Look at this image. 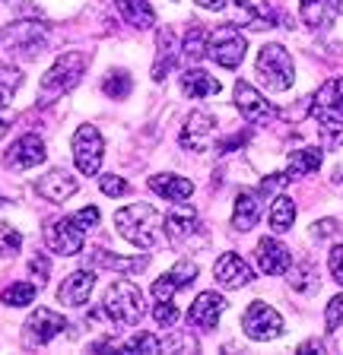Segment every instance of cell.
<instances>
[{
    "instance_id": "cell-1",
    "label": "cell",
    "mask_w": 343,
    "mask_h": 355,
    "mask_svg": "<svg viewBox=\"0 0 343 355\" xmlns=\"http://www.w3.org/2000/svg\"><path fill=\"white\" fill-rule=\"evenodd\" d=\"M156 209L149 203H131V207L115 213V229L124 241L137 244V248H153L156 244Z\"/></svg>"
},
{
    "instance_id": "cell-2",
    "label": "cell",
    "mask_w": 343,
    "mask_h": 355,
    "mask_svg": "<svg viewBox=\"0 0 343 355\" xmlns=\"http://www.w3.org/2000/svg\"><path fill=\"white\" fill-rule=\"evenodd\" d=\"M254 73L270 92H283L296 80V67H292V58L283 44H264L258 60H254Z\"/></svg>"
},
{
    "instance_id": "cell-3",
    "label": "cell",
    "mask_w": 343,
    "mask_h": 355,
    "mask_svg": "<svg viewBox=\"0 0 343 355\" xmlns=\"http://www.w3.org/2000/svg\"><path fill=\"white\" fill-rule=\"evenodd\" d=\"M83 70H86V54H80V51L60 54L51 70L42 76V105L54 102V98L64 96V92H70V89L83 80Z\"/></svg>"
},
{
    "instance_id": "cell-4",
    "label": "cell",
    "mask_w": 343,
    "mask_h": 355,
    "mask_svg": "<svg viewBox=\"0 0 343 355\" xmlns=\"http://www.w3.org/2000/svg\"><path fill=\"white\" fill-rule=\"evenodd\" d=\"M105 314L112 318L115 327H131L140 320L143 314V295H140V288L134 286V282H115L108 292H105V302H102Z\"/></svg>"
},
{
    "instance_id": "cell-5",
    "label": "cell",
    "mask_w": 343,
    "mask_h": 355,
    "mask_svg": "<svg viewBox=\"0 0 343 355\" xmlns=\"http://www.w3.org/2000/svg\"><path fill=\"white\" fill-rule=\"evenodd\" d=\"M102 155H105V140L102 133L96 130L92 124H80L74 133V162L80 175H99V165H102Z\"/></svg>"
},
{
    "instance_id": "cell-6",
    "label": "cell",
    "mask_w": 343,
    "mask_h": 355,
    "mask_svg": "<svg viewBox=\"0 0 343 355\" xmlns=\"http://www.w3.org/2000/svg\"><path fill=\"white\" fill-rule=\"evenodd\" d=\"M245 48L248 44H245V38H242V32L235 29V26H219V29L207 38V54L217 60L219 67H226V70H235V67L242 64Z\"/></svg>"
},
{
    "instance_id": "cell-7",
    "label": "cell",
    "mask_w": 343,
    "mask_h": 355,
    "mask_svg": "<svg viewBox=\"0 0 343 355\" xmlns=\"http://www.w3.org/2000/svg\"><path fill=\"white\" fill-rule=\"evenodd\" d=\"M242 327H245V333L251 340L267 343V340H276V336L283 333V318H280V311H274L267 302H254L251 308L245 311Z\"/></svg>"
},
{
    "instance_id": "cell-8",
    "label": "cell",
    "mask_w": 343,
    "mask_h": 355,
    "mask_svg": "<svg viewBox=\"0 0 343 355\" xmlns=\"http://www.w3.org/2000/svg\"><path fill=\"white\" fill-rule=\"evenodd\" d=\"M83 235H86V232L76 225L74 216H67V219H54V222L45 225V244L54 254H60V257H74V254H80L83 251Z\"/></svg>"
},
{
    "instance_id": "cell-9",
    "label": "cell",
    "mask_w": 343,
    "mask_h": 355,
    "mask_svg": "<svg viewBox=\"0 0 343 355\" xmlns=\"http://www.w3.org/2000/svg\"><path fill=\"white\" fill-rule=\"evenodd\" d=\"M235 108L242 111V118H248L251 124H264V121L276 118V108L267 102V98L251 86V83L239 80L235 83Z\"/></svg>"
},
{
    "instance_id": "cell-10",
    "label": "cell",
    "mask_w": 343,
    "mask_h": 355,
    "mask_svg": "<svg viewBox=\"0 0 343 355\" xmlns=\"http://www.w3.org/2000/svg\"><path fill=\"white\" fill-rule=\"evenodd\" d=\"M45 155H48L45 140H42L38 133H23V137H19V140L10 146L7 165H10V168L26 171V168H35V165L45 162Z\"/></svg>"
},
{
    "instance_id": "cell-11",
    "label": "cell",
    "mask_w": 343,
    "mask_h": 355,
    "mask_svg": "<svg viewBox=\"0 0 343 355\" xmlns=\"http://www.w3.org/2000/svg\"><path fill=\"white\" fill-rule=\"evenodd\" d=\"M223 311H226L223 295H217V292H201V295L194 298V304H191V311H187V320H191L197 330L210 333V330H217Z\"/></svg>"
},
{
    "instance_id": "cell-12",
    "label": "cell",
    "mask_w": 343,
    "mask_h": 355,
    "mask_svg": "<svg viewBox=\"0 0 343 355\" xmlns=\"http://www.w3.org/2000/svg\"><path fill=\"white\" fill-rule=\"evenodd\" d=\"M194 276H197V263L181 260V263H175L165 276H159V279L153 282V288H149V292H153V298H156V302H165V298H172L178 288L191 286V282H194Z\"/></svg>"
},
{
    "instance_id": "cell-13",
    "label": "cell",
    "mask_w": 343,
    "mask_h": 355,
    "mask_svg": "<svg viewBox=\"0 0 343 355\" xmlns=\"http://www.w3.org/2000/svg\"><path fill=\"white\" fill-rule=\"evenodd\" d=\"M254 257H258L261 273H267V276L286 273V270H290V263H292L290 248H286V244H280L276 238H261V241H258V251H254Z\"/></svg>"
},
{
    "instance_id": "cell-14",
    "label": "cell",
    "mask_w": 343,
    "mask_h": 355,
    "mask_svg": "<svg viewBox=\"0 0 343 355\" xmlns=\"http://www.w3.org/2000/svg\"><path fill=\"white\" fill-rule=\"evenodd\" d=\"M35 191L42 193L48 203H64V200H70L76 191H80V184H76V178L67 175L64 168H54V171H48V175L38 178Z\"/></svg>"
},
{
    "instance_id": "cell-15",
    "label": "cell",
    "mask_w": 343,
    "mask_h": 355,
    "mask_svg": "<svg viewBox=\"0 0 343 355\" xmlns=\"http://www.w3.org/2000/svg\"><path fill=\"white\" fill-rule=\"evenodd\" d=\"M213 276H217V282L223 288H242L248 286V282L254 279L251 266L245 263V260L239 257V254H223V257L217 260V266H213Z\"/></svg>"
},
{
    "instance_id": "cell-16",
    "label": "cell",
    "mask_w": 343,
    "mask_h": 355,
    "mask_svg": "<svg viewBox=\"0 0 343 355\" xmlns=\"http://www.w3.org/2000/svg\"><path fill=\"white\" fill-rule=\"evenodd\" d=\"M92 288H96V276L86 273V270H76V273H70L67 279L60 282L58 298H60V304H67V308H83V304L90 302Z\"/></svg>"
},
{
    "instance_id": "cell-17",
    "label": "cell",
    "mask_w": 343,
    "mask_h": 355,
    "mask_svg": "<svg viewBox=\"0 0 343 355\" xmlns=\"http://www.w3.org/2000/svg\"><path fill=\"white\" fill-rule=\"evenodd\" d=\"M64 327H67V320L51 308L32 311V318L26 320V333H29L32 343H51L58 333H64Z\"/></svg>"
},
{
    "instance_id": "cell-18",
    "label": "cell",
    "mask_w": 343,
    "mask_h": 355,
    "mask_svg": "<svg viewBox=\"0 0 343 355\" xmlns=\"http://www.w3.org/2000/svg\"><path fill=\"white\" fill-rule=\"evenodd\" d=\"M197 229H201V219H197V213L191 207H172L165 213V235H169V241L185 244L187 238L197 235Z\"/></svg>"
},
{
    "instance_id": "cell-19",
    "label": "cell",
    "mask_w": 343,
    "mask_h": 355,
    "mask_svg": "<svg viewBox=\"0 0 343 355\" xmlns=\"http://www.w3.org/2000/svg\"><path fill=\"white\" fill-rule=\"evenodd\" d=\"M213 130H217V121L210 118L207 111H194V114H187V124L181 130L178 143L185 149H203L207 140L213 137Z\"/></svg>"
},
{
    "instance_id": "cell-20",
    "label": "cell",
    "mask_w": 343,
    "mask_h": 355,
    "mask_svg": "<svg viewBox=\"0 0 343 355\" xmlns=\"http://www.w3.org/2000/svg\"><path fill=\"white\" fill-rule=\"evenodd\" d=\"M147 184L153 193H159L162 200H172V203H181V200L194 193V181H187L181 175H153Z\"/></svg>"
},
{
    "instance_id": "cell-21",
    "label": "cell",
    "mask_w": 343,
    "mask_h": 355,
    "mask_svg": "<svg viewBox=\"0 0 343 355\" xmlns=\"http://www.w3.org/2000/svg\"><path fill=\"white\" fill-rule=\"evenodd\" d=\"M337 13V0H299V16L312 32L328 29L334 22Z\"/></svg>"
},
{
    "instance_id": "cell-22",
    "label": "cell",
    "mask_w": 343,
    "mask_h": 355,
    "mask_svg": "<svg viewBox=\"0 0 343 355\" xmlns=\"http://www.w3.org/2000/svg\"><path fill=\"white\" fill-rule=\"evenodd\" d=\"M261 219V191H242L235 197V213H232V225L239 232H251Z\"/></svg>"
},
{
    "instance_id": "cell-23",
    "label": "cell",
    "mask_w": 343,
    "mask_h": 355,
    "mask_svg": "<svg viewBox=\"0 0 343 355\" xmlns=\"http://www.w3.org/2000/svg\"><path fill=\"white\" fill-rule=\"evenodd\" d=\"M10 42H13L10 51H23L26 58H35L45 44V35H42V26H35V22H19L10 29Z\"/></svg>"
},
{
    "instance_id": "cell-24",
    "label": "cell",
    "mask_w": 343,
    "mask_h": 355,
    "mask_svg": "<svg viewBox=\"0 0 343 355\" xmlns=\"http://www.w3.org/2000/svg\"><path fill=\"white\" fill-rule=\"evenodd\" d=\"M219 80H213V76L207 73V70H201V67H191V70H185L181 73V92H185L187 98H203V96H217L219 92Z\"/></svg>"
},
{
    "instance_id": "cell-25",
    "label": "cell",
    "mask_w": 343,
    "mask_h": 355,
    "mask_svg": "<svg viewBox=\"0 0 343 355\" xmlns=\"http://www.w3.org/2000/svg\"><path fill=\"white\" fill-rule=\"evenodd\" d=\"M115 7H118L121 19L131 22L134 29H153L156 26V13L147 0H115Z\"/></svg>"
},
{
    "instance_id": "cell-26",
    "label": "cell",
    "mask_w": 343,
    "mask_h": 355,
    "mask_svg": "<svg viewBox=\"0 0 343 355\" xmlns=\"http://www.w3.org/2000/svg\"><path fill=\"white\" fill-rule=\"evenodd\" d=\"M235 3L245 13L242 26H248V29H270V26H276V13L267 0H235Z\"/></svg>"
},
{
    "instance_id": "cell-27",
    "label": "cell",
    "mask_w": 343,
    "mask_h": 355,
    "mask_svg": "<svg viewBox=\"0 0 343 355\" xmlns=\"http://www.w3.org/2000/svg\"><path fill=\"white\" fill-rule=\"evenodd\" d=\"M321 149L315 146H302V149H292L290 153V168H286V175H290V181H296V178L302 175H315V171L321 168Z\"/></svg>"
},
{
    "instance_id": "cell-28",
    "label": "cell",
    "mask_w": 343,
    "mask_h": 355,
    "mask_svg": "<svg viewBox=\"0 0 343 355\" xmlns=\"http://www.w3.org/2000/svg\"><path fill=\"white\" fill-rule=\"evenodd\" d=\"M312 114L318 118V133H321L324 149H340L343 146V121L337 118L334 111H321V108H312Z\"/></svg>"
},
{
    "instance_id": "cell-29",
    "label": "cell",
    "mask_w": 343,
    "mask_h": 355,
    "mask_svg": "<svg viewBox=\"0 0 343 355\" xmlns=\"http://www.w3.org/2000/svg\"><path fill=\"white\" fill-rule=\"evenodd\" d=\"M90 263L102 266V270H118V273H137V270H143V266L149 263V260L147 257H115V254L99 248V251L90 254Z\"/></svg>"
},
{
    "instance_id": "cell-30",
    "label": "cell",
    "mask_w": 343,
    "mask_h": 355,
    "mask_svg": "<svg viewBox=\"0 0 343 355\" xmlns=\"http://www.w3.org/2000/svg\"><path fill=\"white\" fill-rule=\"evenodd\" d=\"M292 222H296V200L280 193V197L274 200V207H270V229H274L276 235H283V232L292 229Z\"/></svg>"
},
{
    "instance_id": "cell-31",
    "label": "cell",
    "mask_w": 343,
    "mask_h": 355,
    "mask_svg": "<svg viewBox=\"0 0 343 355\" xmlns=\"http://www.w3.org/2000/svg\"><path fill=\"white\" fill-rule=\"evenodd\" d=\"M175 60H178V54H175V38H172V32H162V35H159V58H156V64H153V80L162 83L165 76L175 70Z\"/></svg>"
},
{
    "instance_id": "cell-32",
    "label": "cell",
    "mask_w": 343,
    "mask_h": 355,
    "mask_svg": "<svg viewBox=\"0 0 343 355\" xmlns=\"http://www.w3.org/2000/svg\"><path fill=\"white\" fill-rule=\"evenodd\" d=\"M312 108H321V111H334V114H343V76L337 80L324 83L315 96V105Z\"/></svg>"
},
{
    "instance_id": "cell-33",
    "label": "cell",
    "mask_w": 343,
    "mask_h": 355,
    "mask_svg": "<svg viewBox=\"0 0 343 355\" xmlns=\"http://www.w3.org/2000/svg\"><path fill=\"white\" fill-rule=\"evenodd\" d=\"M35 292H38V282H13V286L3 288L0 302L10 304V308H26V304L35 302Z\"/></svg>"
},
{
    "instance_id": "cell-34",
    "label": "cell",
    "mask_w": 343,
    "mask_h": 355,
    "mask_svg": "<svg viewBox=\"0 0 343 355\" xmlns=\"http://www.w3.org/2000/svg\"><path fill=\"white\" fill-rule=\"evenodd\" d=\"M318 270H315V263H299L296 270H292V276H290V286L296 288L299 295H312V292H318Z\"/></svg>"
},
{
    "instance_id": "cell-35",
    "label": "cell",
    "mask_w": 343,
    "mask_h": 355,
    "mask_svg": "<svg viewBox=\"0 0 343 355\" xmlns=\"http://www.w3.org/2000/svg\"><path fill=\"white\" fill-rule=\"evenodd\" d=\"M19 86H23V73L13 64H0V108H7Z\"/></svg>"
},
{
    "instance_id": "cell-36",
    "label": "cell",
    "mask_w": 343,
    "mask_h": 355,
    "mask_svg": "<svg viewBox=\"0 0 343 355\" xmlns=\"http://www.w3.org/2000/svg\"><path fill=\"white\" fill-rule=\"evenodd\" d=\"M131 89H134V83H131V73H124V70H112L102 80V92L108 98H127Z\"/></svg>"
},
{
    "instance_id": "cell-37",
    "label": "cell",
    "mask_w": 343,
    "mask_h": 355,
    "mask_svg": "<svg viewBox=\"0 0 343 355\" xmlns=\"http://www.w3.org/2000/svg\"><path fill=\"white\" fill-rule=\"evenodd\" d=\"M181 51H185L187 60H201L207 54V32L201 26H191L185 35V44H181Z\"/></svg>"
},
{
    "instance_id": "cell-38",
    "label": "cell",
    "mask_w": 343,
    "mask_h": 355,
    "mask_svg": "<svg viewBox=\"0 0 343 355\" xmlns=\"http://www.w3.org/2000/svg\"><path fill=\"white\" fill-rule=\"evenodd\" d=\"M23 248V235L10 225V222H0V257H13Z\"/></svg>"
},
{
    "instance_id": "cell-39",
    "label": "cell",
    "mask_w": 343,
    "mask_h": 355,
    "mask_svg": "<svg viewBox=\"0 0 343 355\" xmlns=\"http://www.w3.org/2000/svg\"><path fill=\"white\" fill-rule=\"evenodd\" d=\"M162 349V343L153 336V333H137L134 340H127V343H121L118 346V352H159Z\"/></svg>"
},
{
    "instance_id": "cell-40",
    "label": "cell",
    "mask_w": 343,
    "mask_h": 355,
    "mask_svg": "<svg viewBox=\"0 0 343 355\" xmlns=\"http://www.w3.org/2000/svg\"><path fill=\"white\" fill-rule=\"evenodd\" d=\"M99 191H102L105 197H121V193L131 191V184H127L121 175H102L99 178Z\"/></svg>"
},
{
    "instance_id": "cell-41",
    "label": "cell",
    "mask_w": 343,
    "mask_h": 355,
    "mask_svg": "<svg viewBox=\"0 0 343 355\" xmlns=\"http://www.w3.org/2000/svg\"><path fill=\"white\" fill-rule=\"evenodd\" d=\"M153 318H156L159 327H175V320H178V308H175V302H172V298H165V302H156Z\"/></svg>"
},
{
    "instance_id": "cell-42",
    "label": "cell",
    "mask_w": 343,
    "mask_h": 355,
    "mask_svg": "<svg viewBox=\"0 0 343 355\" xmlns=\"http://www.w3.org/2000/svg\"><path fill=\"white\" fill-rule=\"evenodd\" d=\"M324 324H328L331 333L343 327V295H334L328 302V311H324Z\"/></svg>"
},
{
    "instance_id": "cell-43",
    "label": "cell",
    "mask_w": 343,
    "mask_h": 355,
    "mask_svg": "<svg viewBox=\"0 0 343 355\" xmlns=\"http://www.w3.org/2000/svg\"><path fill=\"white\" fill-rule=\"evenodd\" d=\"M29 270H32V276H35L38 286H45V282H48V273H51V260H48L45 254H35V257L29 260Z\"/></svg>"
},
{
    "instance_id": "cell-44",
    "label": "cell",
    "mask_w": 343,
    "mask_h": 355,
    "mask_svg": "<svg viewBox=\"0 0 343 355\" xmlns=\"http://www.w3.org/2000/svg\"><path fill=\"white\" fill-rule=\"evenodd\" d=\"M328 270H331V276H334V282H340V286H343V244H337V248H331Z\"/></svg>"
},
{
    "instance_id": "cell-45",
    "label": "cell",
    "mask_w": 343,
    "mask_h": 355,
    "mask_svg": "<svg viewBox=\"0 0 343 355\" xmlns=\"http://www.w3.org/2000/svg\"><path fill=\"white\" fill-rule=\"evenodd\" d=\"M74 219H76V225H80L83 232H90V229H96V225H99V209L96 207H83Z\"/></svg>"
},
{
    "instance_id": "cell-46",
    "label": "cell",
    "mask_w": 343,
    "mask_h": 355,
    "mask_svg": "<svg viewBox=\"0 0 343 355\" xmlns=\"http://www.w3.org/2000/svg\"><path fill=\"white\" fill-rule=\"evenodd\" d=\"M290 181V175H270V178H264V184H261V193H274V191H280V187Z\"/></svg>"
},
{
    "instance_id": "cell-47",
    "label": "cell",
    "mask_w": 343,
    "mask_h": 355,
    "mask_svg": "<svg viewBox=\"0 0 343 355\" xmlns=\"http://www.w3.org/2000/svg\"><path fill=\"white\" fill-rule=\"evenodd\" d=\"M337 229H340V225H337L334 219H321L318 225H315V238H331V235H337Z\"/></svg>"
},
{
    "instance_id": "cell-48",
    "label": "cell",
    "mask_w": 343,
    "mask_h": 355,
    "mask_svg": "<svg viewBox=\"0 0 343 355\" xmlns=\"http://www.w3.org/2000/svg\"><path fill=\"white\" fill-rule=\"evenodd\" d=\"M197 7H203V10H223L229 0H194Z\"/></svg>"
},
{
    "instance_id": "cell-49",
    "label": "cell",
    "mask_w": 343,
    "mask_h": 355,
    "mask_svg": "<svg viewBox=\"0 0 343 355\" xmlns=\"http://www.w3.org/2000/svg\"><path fill=\"white\" fill-rule=\"evenodd\" d=\"M299 352H324V343H321V340H308V343H302V346H299Z\"/></svg>"
},
{
    "instance_id": "cell-50",
    "label": "cell",
    "mask_w": 343,
    "mask_h": 355,
    "mask_svg": "<svg viewBox=\"0 0 343 355\" xmlns=\"http://www.w3.org/2000/svg\"><path fill=\"white\" fill-rule=\"evenodd\" d=\"M10 130V114H3V108H0V137Z\"/></svg>"
},
{
    "instance_id": "cell-51",
    "label": "cell",
    "mask_w": 343,
    "mask_h": 355,
    "mask_svg": "<svg viewBox=\"0 0 343 355\" xmlns=\"http://www.w3.org/2000/svg\"><path fill=\"white\" fill-rule=\"evenodd\" d=\"M334 178H337V181H340V184H343V168H337V175H334Z\"/></svg>"
},
{
    "instance_id": "cell-52",
    "label": "cell",
    "mask_w": 343,
    "mask_h": 355,
    "mask_svg": "<svg viewBox=\"0 0 343 355\" xmlns=\"http://www.w3.org/2000/svg\"><path fill=\"white\" fill-rule=\"evenodd\" d=\"M7 203H10V200H7V197H3V193H0V207H7Z\"/></svg>"
},
{
    "instance_id": "cell-53",
    "label": "cell",
    "mask_w": 343,
    "mask_h": 355,
    "mask_svg": "<svg viewBox=\"0 0 343 355\" xmlns=\"http://www.w3.org/2000/svg\"><path fill=\"white\" fill-rule=\"evenodd\" d=\"M337 13H343V0H337Z\"/></svg>"
}]
</instances>
